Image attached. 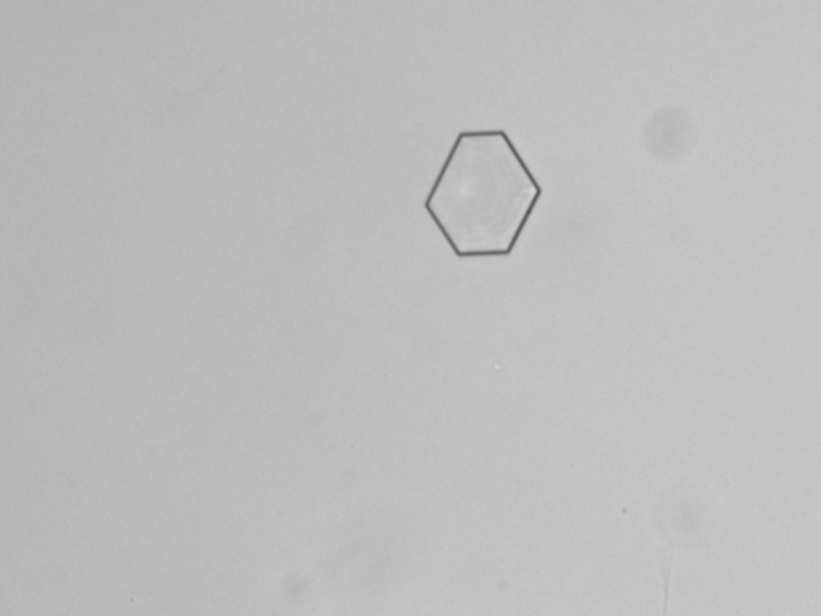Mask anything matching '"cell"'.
I'll return each instance as SVG.
<instances>
[{"mask_svg":"<svg viewBox=\"0 0 821 616\" xmlns=\"http://www.w3.org/2000/svg\"><path fill=\"white\" fill-rule=\"evenodd\" d=\"M543 187L506 130H466L454 140L425 210L459 259L507 257Z\"/></svg>","mask_w":821,"mask_h":616,"instance_id":"cell-1","label":"cell"}]
</instances>
